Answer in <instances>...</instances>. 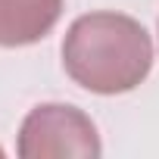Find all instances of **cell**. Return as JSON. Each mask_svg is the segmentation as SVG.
<instances>
[{"label": "cell", "mask_w": 159, "mask_h": 159, "mask_svg": "<svg viewBox=\"0 0 159 159\" xmlns=\"http://www.w3.org/2000/svg\"><path fill=\"white\" fill-rule=\"evenodd\" d=\"M62 0H0V47H28L53 31Z\"/></svg>", "instance_id": "3957f363"}, {"label": "cell", "mask_w": 159, "mask_h": 159, "mask_svg": "<svg viewBox=\"0 0 159 159\" xmlns=\"http://www.w3.org/2000/svg\"><path fill=\"white\" fill-rule=\"evenodd\" d=\"M16 150L22 159H59V156L94 159L103 153V143L97 125L78 106L41 103L25 116Z\"/></svg>", "instance_id": "7a4b0ae2"}, {"label": "cell", "mask_w": 159, "mask_h": 159, "mask_svg": "<svg viewBox=\"0 0 159 159\" xmlns=\"http://www.w3.org/2000/svg\"><path fill=\"white\" fill-rule=\"evenodd\" d=\"M62 69L91 94H128L153 69V41L131 16L88 13L62 38Z\"/></svg>", "instance_id": "6da1fadb"}, {"label": "cell", "mask_w": 159, "mask_h": 159, "mask_svg": "<svg viewBox=\"0 0 159 159\" xmlns=\"http://www.w3.org/2000/svg\"><path fill=\"white\" fill-rule=\"evenodd\" d=\"M0 156H3V147H0Z\"/></svg>", "instance_id": "277c9868"}]
</instances>
